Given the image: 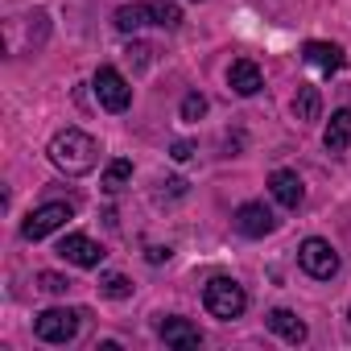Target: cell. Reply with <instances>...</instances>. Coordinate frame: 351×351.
<instances>
[{
	"label": "cell",
	"mask_w": 351,
	"mask_h": 351,
	"mask_svg": "<svg viewBox=\"0 0 351 351\" xmlns=\"http://www.w3.org/2000/svg\"><path fill=\"white\" fill-rule=\"evenodd\" d=\"M50 161H54L62 173H71V178H83V173H91L95 161H99V145H95L83 128H62V132L50 141Z\"/></svg>",
	"instance_id": "6da1fadb"
},
{
	"label": "cell",
	"mask_w": 351,
	"mask_h": 351,
	"mask_svg": "<svg viewBox=\"0 0 351 351\" xmlns=\"http://www.w3.org/2000/svg\"><path fill=\"white\" fill-rule=\"evenodd\" d=\"M203 306H207L215 318L232 322V318H240V314L248 310V293H244V285L232 281V277H211V281L203 285Z\"/></svg>",
	"instance_id": "7a4b0ae2"
},
{
	"label": "cell",
	"mask_w": 351,
	"mask_h": 351,
	"mask_svg": "<svg viewBox=\"0 0 351 351\" xmlns=\"http://www.w3.org/2000/svg\"><path fill=\"white\" fill-rule=\"evenodd\" d=\"M79 310H66V306H54V310H42L34 318V330L42 343H71L79 335Z\"/></svg>",
	"instance_id": "3957f363"
},
{
	"label": "cell",
	"mask_w": 351,
	"mask_h": 351,
	"mask_svg": "<svg viewBox=\"0 0 351 351\" xmlns=\"http://www.w3.org/2000/svg\"><path fill=\"white\" fill-rule=\"evenodd\" d=\"M91 83H95V99H99V108H108V112H124V108L132 104V87H128V79H124L116 66H99Z\"/></svg>",
	"instance_id": "277c9868"
},
{
	"label": "cell",
	"mask_w": 351,
	"mask_h": 351,
	"mask_svg": "<svg viewBox=\"0 0 351 351\" xmlns=\"http://www.w3.org/2000/svg\"><path fill=\"white\" fill-rule=\"evenodd\" d=\"M298 261H302V269H306L310 277H318V281H330V277L339 273V252H335L326 240H318V236L302 240V248H298Z\"/></svg>",
	"instance_id": "5b68a950"
},
{
	"label": "cell",
	"mask_w": 351,
	"mask_h": 351,
	"mask_svg": "<svg viewBox=\"0 0 351 351\" xmlns=\"http://www.w3.org/2000/svg\"><path fill=\"white\" fill-rule=\"evenodd\" d=\"M71 215H75V211H71V203H42V207H38V211H29V219L21 223V236L38 244V240H46L50 232H58Z\"/></svg>",
	"instance_id": "8992f818"
},
{
	"label": "cell",
	"mask_w": 351,
	"mask_h": 351,
	"mask_svg": "<svg viewBox=\"0 0 351 351\" xmlns=\"http://www.w3.org/2000/svg\"><path fill=\"white\" fill-rule=\"evenodd\" d=\"M58 256L62 261H71V265H79V269H95L108 252H104V244H95L91 236H83V232H71V236H62V244H58Z\"/></svg>",
	"instance_id": "52a82bcc"
},
{
	"label": "cell",
	"mask_w": 351,
	"mask_h": 351,
	"mask_svg": "<svg viewBox=\"0 0 351 351\" xmlns=\"http://www.w3.org/2000/svg\"><path fill=\"white\" fill-rule=\"evenodd\" d=\"M236 228H240V236L261 240V236H269L277 228V219H273V211L265 203H240L236 207Z\"/></svg>",
	"instance_id": "ba28073f"
},
{
	"label": "cell",
	"mask_w": 351,
	"mask_h": 351,
	"mask_svg": "<svg viewBox=\"0 0 351 351\" xmlns=\"http://www.w3.org/2000/svg\"><path fill=\"white\" fill-rule=\"evenodd\" d=\"M269 191H273V199H277L281 207H289V211H298L302 199H306L302 178H298L293 169H273V173H269Z\"/></svg>",
	"instance_id": "9c48e42d"
},
{
	"label": "cell",
	"mask_w": 351,
	"mask_h": 351,
	"mask_svg": "<svg viewBox=\"0 0 351 351\" xmlns=\"http://www.w3.org/2000/svg\"><path fill=\"white\" fill-rule=\"evenodd\" d=\"M302 62L306 66H314V71H322V75H335V71H343V50L335 46V42H306L302 46Z\"/></svg>",
	"instance_id": "30bf717a"
},
{
	"label": "cell",
	"mask_w": 351,
	"mask_h": 351,
	"mask_svg": "<svg viewBox=\"0 0 351 351\" xmlns=\"http://www.w3.org/2000/svg\"><path fill=\"white\" fill-rule=\"evenodd\" d=\"M228 87H232L236 95H256V91L265 87L261 66H256L252 58H236V62H232V71H228Z\"/></svg>",
	"instance_id": "8fae6325"
},
{
	"label": "cell",
	"mask_w": 351,
	"mask_h": 351,
	"mask_svg": "<svg viewBox=\"0 0 351 351\" xmlns=\"http://www.w3.org/2000/svg\"><path fill=\"white\" fill-rule=\"evenodd\" d=\"M161 339H165L169 347H182V351H195V347L203 343L199 326L186 322V318H165V322H161Z\"/></svg>",
	"instance_id": "7c38bea8"
},
{
	"label": "cell",
	"mask_w": 351,
	"mask_h": 351,
	"mask_svg": "<svg viewBox=\"0 0 351 351\" xmlns=\"http://www.w3.org/2000/svg\"><path fill=\"white\" fill-rule=\"evenodd\" d=\"M322 145H326L330 153H343V149L351 145V108L330 112V124L322 128Z\"/></svg>",
	"instance_id": "4fadbf2b"
},
{
	"label": "cell",
	"mask_w": 351,
	"mask_h": 351,
	"mask_svg": "<svg viewBox=\"0 0 351 351\" xmlns=\"http://www.w3.org/2000/svg\"><path fill=\"white\" fill-rule=\"evenodd\" d=\"M269 330L273 335H281L285 343H306V322L293 314V310H269Z\"/></svg>",
	"instance_id": "5bb4252c"
},
{
	"label": "cell",
	"mask_w": 351,
	"mask_h": 351,
	"mask_svg": "<svg viewBox=\"0 0 351 351\" xmlns=\"http://www.w3.org/2000/svg\"><path fill=\"white\" fill-rule=\"evenodd\" d=\"M293 116H298L302 124H310V120L322 116V95H318V87H310V83L298 87V95H293Z\"/></svg>",
	"instance_id": "9a60e30c"
},
{
	"label": "cell",
	"mask_w": 351,
	"mask_h": 351,
	"mask_svg": "<svg viewBox=\"0 0 351 351\" xmlns=\"http://www.w3.org/2000/svg\"><path fill=\"white\" fill-rule=\"evenodd\" d=\"M149 25H161V29H178L182 25V9L173 0H149Z\"/></svg>",
	"instance_id": "2e32d148"
},
{
	"label": "cell",
	"mask_w": 351,
	"mask_h": 351,
	"mask_svg": "<svg viewBox=\"0 0 351 351\" xmlns=\"http://www.w3.org/2000/svg\"><path fill=\"white\" fill-rule=\"evenodd\" d=\"M128 178H132V161L128 157H116V161H108V169H104V191H124L128 186Z\"/></svg>",
	"instance_id": "e0dca14e"
},
{
	"label": "cell",
	"mask_w": 351,
	"mask_h": 351,
	"mask_svg": "<svg viewBox=\"0 0 351 351\" xmlns=\"http://www.w3.org/2000/svg\"><path fill=\"white\" fill-rule=\"evenodd\" d=\"M141 25H149V9H145V5H124V9H116V29H120V34H136Z\"/></svg>",
	"instance_id": "ac0fdd59"
},
{
	"label": "cell",
	"mask_w": 351,
	"mask_h": 351,
	"mask_svg": "<svg viewBox=\"0 0 351 351\" xmlns=\"http://www.w3.org/2000/svg\"><path fill=\"white\" fill-rule=\"evenodd\" d=\"M99 289H104V298H128L132 293V281L124 277V273H108V277H99Z\"/></svg>",
	"instance_id": "d6986e66"
},
{
	"label": "cell",
	"mask_w": 351,
	"mask_h": 351,
	"mask_svg": "<svg viewBox=\"0 0 351 351\" xmlns=\"http://www.w3.org/2000/svg\"><path fill=\"white\" fill-rule=\"evenodd\" d=\"M38 289H42V293H66L71 281H66L62 273H38Z\"/></svg>",
	"instance_id": "ffe728a7"
},
{
	"label": "cell",
	"mask_w": 351,
	"mask_h": 351,
	"mask_svg": "<svg viewBox=\"0 0 351 351\" xmlns=\"http://www.w3.org/2000/svg\"><path fill=\"white\" fill-rule=\"evenodd\" d=\"M199 116H207V99L203 95H186L182 99V120H199Z\"/></svg>",
	"instance_id": "44dd1931"
},
{
	"label": "cell",
	"mask_w": 351,
	"mask_h": 351,
	"mask_svg": "<svg viewBox=\"0 0 351 351\" xmlns=\"http://www.w3.org/2000/svg\"><path fill=\"white\" fill-rule=\"evenodd\" d=\"M149 54H153V50H149V46H141V42H136V46H128V62H132L136 71H145V66H149Z\"/></svg>",
	"instance_id": "7402d4cb"
},
{
	"label": "cell",
	"mask_w": 351,
	"mask_h": 351,
	"mask_svg": "<svg viewBox=\"0 0 351 351\" xmlns=\"http://www.w3.org/2000/svg\"><path fill=\"white\" fill-rule=\"evenodd\" d=\"M169 157H173V161H191V157H195V145H191V141H173V145H169Z\"/></svg>",
	"instance_id": "603a6c76"
},
{
	"label": "cell",
	"mask_w": 351,
	"mask_h": 351,
	"mask_svg": "<svg viewBox=\"0 0 351 351\" xmlns=\"http://www.w3.org/2000/svg\"><path fill=\"white\" fill-rule=\"evenodd\" d=\"M165 256H169V248H149V261H153V265H157V261H165Z\"/></svg>",
	"instance_id": "cb8c5ba5"
},
{
	"label": "cell",
	"mask_w": 351,
	"mask_h": 351,
	"mask_svg": "<svg viewBox=\"0 0 351 351\" xmlns=\"http://www.w3.org/2000/svg\"><path fill=\"white\" fill-rule=\"evenodd\" d=\"M347 318H351V314H347Z\"/></svg>",
	"instance_id": "d4e9b609"
}]
</instances>
